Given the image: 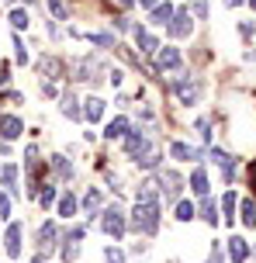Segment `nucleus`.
Segmentation results:
<instances>
[{"mask_svg":"<svg viewBox=\"0 0 256 263\" xmlns=\"http://www.w3.org/2000/svg\"><path fill=\"white\" fill-rule=\"evenodd\" d=\"M128 229L156 236L160 232V201H139L132 208V215H128Z\"/></svg>","mask_w":256,"mask_h":263,"instance_id":"nucleus-1","label":"nucleus"},{"mask_svg":"<svg viewBox=\"0 0 256 263\" xmlns=\"http://www.w3.org/2000/svg\"><path fill=\"white\" fill-rule=\"evenodd\" d=\"M152 153H160L156 149V142L149 139L142 128H128V139H125V156L135 159V163H142L146 156H152Z\"/></svg>","mask_w":256,"mask_h":263,"instance_id":"nucleus-2","label":"nucleus"},{"mask_svg":"<svg viewBox=\"0 0 256 263\" xmlns=\"http://www.w3.org/2000/svg\"><path fill=\"white\" fill-rule=\"evenodd\" d=\"M101 232H108L111 239H125L128 236V215L122 208H108L101 215Z\"/></svg>","mask_w":256,"mask_h":263,"instance_id":"nucleus-3","label":"nucleus"},{"mask_svg":"<svg viewBox=\"0 0 256 263\" xmlns=\"http://www.w3.org/2000/svg\"><path fill=\"white\" fill-rule=\"evenodd\" d=\"M97 77H101V59H97V55L80 59V63H76V69H73V80H83V83H94Z\"/></svg>","mask_w":256,"mask_h":263,"instance_id":"nucleus-4","label":"nucleus"},{"mask_svg":"<svg viewBox=\"0 0 256 263\" xmlns=\"http://www.w3.org/2000/svg\"><path fill=\"white\" fill-rule=\"evenodd\" d=\"M173 90H176V101L180 104H198L201 101V83L198 80H180Z\"/></svg>","mask_w":256,"mask_h":263,"instance_id":"nucleus-5","label":"nucleus"},{"mask_svg":"<svg viewBox=\"0 0 256 263\" xmlns=\"http://www.w3.org/2000/svg\"><path fill=\"white\" fill-rule=\"evenodd\" d=\"M190 31H194V21H190L187 7H184V11H176L173 17H170V35H173V39H190Z\"/></svg>","mask_w":256,"mask_h":263,"instance_id":"nucleus-6","label":"nucleus"},{"mask_svg":"<svg viewBox=\"0 0 256 263\" xmlns=\"http://www.w3.org/2000/svg\"><path fill=\"white\" fill-rule=\"evenodd\" d=\"M180 63H184L180 49H173V45H166V49H163V45H160V52H156V69H176Z\"/></svg>","mask_w":256,"mask_h":263,"instance_id":"nucleus-7","label":"nucleus"},{"mask_svg":"<svg viewBox=\"0 0 256 263\" xmlns=\"http://www.w3.org/2000/svg\"><path fill=\"white\" fill-rule=\"evenodd\" d=\"M132 31H135V42H139V49H142V52H149V55H156V52H160V42H156V35H152L149 28L135 25Z\"/></svg>","mask_w":256,"mask_h":263,"instance_id":"nucleus-8","label":"nucleus"},{"mask_svg":"<svg viewBox=\"0 0 256 263\" xmlns=\"http://www.w3.org/2000/svg\"><path fill=\"white\" fill-rule=\"evenodd\" d=\"M55 239H59V229H55V222H45L38 229V250L42 253H52L55 250Z\"/></svg>","mask_w":256,"mask_h":263,"instance_id":"nucleus-9","label":"nucleus"},{"mask_svg":"<svg viewBox=\"0 0 256 263\" xmlns=\"http://www.w3.org/2000/svg\"><path fill=\"white\" fill-rule=\"evenodd\" d=\"M59 101H63V104H59V111H63V115H66V118H83V107H80V97H76V93L73 90H66L63 93V97H59Z\"/></svg>","mask_w":256,"mask_h":263,"instance_id":"nucleus-10","label":"nucleus"},{"mask_svg":"<svg viewBox=\"0 0 256 263\" xmlns=\"http://www.w3.org/2000/svg\"><path fill=\"white\" fill-rule=\"evenodd\" d=\"M4 250L7 256H21V225H7V236H4Z\"/></svg>","mask_w":256,"mask_h":263,"instance_id":"nucleus-11","label":"nucleus"},{"mask_svg":"<svg viewBox=\"0 0 256 263\" xmlns=\"http://www.w3.org/2000/svg\"><path fill=\"white\" fill-rule=\"evenodd\" d=\"M229 260L232 263H246V260H249V242H246L243 236H232L229 239Z\"/></svg>","mask_w":256,"mask_h":263,"instance_id":"nucleus-12","label":"nucleus"},{"mask_svg":"<svg viewBox=\"0 0 256 263\" xmlns=\"http://www.w3.org/2000/svg\"><path fill=\"white\" fill-rule=\"evenodd\" d=\"M156 184H163V194H166V197H176V194H180V177H176L173 170L156 173Z\"/></svg>","mask_w":256,"mask_h":263,"instance_id":"nucleus-13","label":"nucleus"},{"mask_svg":"<svg viewBox=\"0 0 256 263\" xmlns=\"http://www.w3.org/2000/svg\"><path fill=\"white\" fill-rule=\"evenodd\" d=\"M21 132H25V125H21L17 115H4V118H0V135H4V139H17Z\"/></svg>","mask_w":256,"mask_h":263,"instance_id":"nucleus-14","label":"nucleus"},{"mask_svg":"<svg viewBox=\"0 0 256 263\" xmlns=\"http://www.w3.org/2000/svg\"><path fill=\"white\" fill-rule=\"evenodd\" d=\"M170 156H173V159H204V153H201V149H194V145L173 142V145H170Z\"/></svg>","mask_w":256,"mask_h":263,"instance_id":"nucleus-15","label":"nucleus"},{"mask_svg":"<svg viewBox=\"0 0 256 263\" xmlns=\"http://www.w3.org/2000/svg\"><path fill=\"white\" fill-rule=\"evenodd\" d=\"M0 184L7 187V194H17V166H14V163H7V166L0 170Z\"/></svg>","mask_w":256,"mask_h":263,"instance_id":"nucleus-16","label":"nucleus"},{"mask_svg":"<svg viewBox=\"0 0 256 263\" xmlns=\"http://www.w3.org/2000/svg\"><path fill=\"white\" fill-rule=\"evenodd\" d=\"M83 118L87 121H101V115H104V101L101 97H90V101H83Z\"/></svg>","mask_w":256,"mask_h":263,"instance_id":"nucleus-17","label":"nucleus"},{"mask_svg":"<svg viewBox=\"0 0 256 263\" xmlns=\"http://www.w3.org/2000/svg\"><path fill=\"white\" fill-rule=\"evenodd\" d=\"M190 187H194V194H201V197H208V191H211V187H208V173H204L201 166L190 173Z\"/></svg>","mask_w":256,"mask_h":263,"instance_id":"nucleus-18","label":"nucleus"},{"mask_svg":"<svg viewBox=\"0 0 256 263\" xmlns=\"http://www.w3.org/2000/svg\"><path fill=\"white\" fill-rule=\"evenodd\" d=\"M211 159H215L218 166H222V173H225V180H232V177H235V166H232V156H225L222 149H211Z\"/></svg>","mask_w":256,"mask_h":263,"instance_id":"nucleus-19","label":"nucleus"},{"mask_svg":"<svg viewBox=\"0 0 256 263\" xmlns=\"http://www.w3.org/2000/svg\"><path fill=\"white\" fill-rule=\"evenodd\" d=\"M173 7H170V4H156V7H152V25H170V17H173Z\"/></svg>","mask_w":256,"mask_h":263,"instance_id":"nucleus-20","label":"nucleus"},{"mask_svg":"<svg viewBox=\"0 0 256 263\" xmlns=\"http://www.w3.org/2000/svg\"><path fill=\"white\" fill-rule=\"evenodd\" d=\"M83 208H87V215H90V218L97 215V208H101V187H90V194L83 197Z\"/></svg>","mask_w":256,"mask_h":263,"instance_id":"nucleus-21","label":"nucleus"},{"mask_svg":"<svg viewBox=\"0 0 256 263\" xmlns=\"http://www.w3.org/2000/svg\"><path fill=\"white\" fill-rule=\"evenodd\" d=\"M52 170L59 173V180H73V166L66 163V156H52Z\"/></svg>","mask_w":256,"mask_h":263,"instance_id":"nucleus-22","label":"nucleus"},{"mask_svg":"<svg viewBox=\"0 0 256 263\" xmlns=\"http://www.w3.org/2000/svg\"><path fill=\"white\" fill-rule=\"evenodd\" d=\"M59 215H63V218H73V215H76V197L73 194L59 197Z\"/></svg>","mask_w":256,"mask_h":263,"instance_id":"nucleus-23","label":"nucleus"},{"mask_svg":"<svg viewBox=\"0 0 256 263\" xmlns=\"http://www.w3.org/2000/svg\"><path fill=\"white\" fill-rule=\"evenodd\" d=\"M201 218H204L208 225H218V208H215V201H208V197L201 201Z\"/></svg>","mask_w":256,"mask_h":263,"instance_id":"nucleus-24","label":"nucleus"},{"mask_svg":"<svg viewBox=\"0 0 256 263\" xmlns=\"http://www.w3.org/2000/svg\"><path fill=\"white\" fill-rule=\"evenodd\" d=\"M38 69H42V77H45V73H49V77H63V63H59V59H42Z\"/></svg>","mask_w":256,"mask_h":263,"instance_id":"nucleus-25","label":"nucleus"},{"mask_svg":"<svg viewBox=\"0 0 256 263\" xmlns=\"http://www.w3.org/2000/svg\"><path fill=\"white\" fill-rule=\"evenodd\" d=\"M173 215H176V222H190V218H194V204H190V201H176Z\"/></svg>","mask_w":256,"mask_h":263,"instance_id":"nucleus-26","label":"nucleus"},{"mask_svg":"<svg viewBox=\"0 0 256 263\" xmlns=\"http://www.w3.org/2000/svg\"><path fill=\"white\" fill-rule=\"evenodd\" d=\"M125 128H128V118H114V121L108 125V132H104V135H108V139H122Z\"/></svg>","mask_w":256,"mask_h":263,"instance_id":"nucleus-27","label":"nucleus"},{"mask_svg":"<svg viewBox=\"0 0 256 263\" xmlns=\"http://www.w3.org/2000/svg\"><path fill=\"white\" fill-rule=\"evenodd\" d=\"M243 222L256 225V201H253V197H246V201H243Z\"/></svg>","mask_w":256,"mask_h":263,"instance_id":"nucleus-28","label":"nucleus"},{"mask_svg":"<svg viewBox=\"0 0 256 263\" xmlns=\"http://www.w3.org/2000/svg\"><path fill=\"white\" fill-rule=\"evenodd\" d=\"M76 256H80V246H76V239H69V236H66V246H63V260L73 263Z\"/></svg>","mask_w":256,"mask_h":263,"instance_id":"nucleus-29","label":"nucleus"},{"mask_svg":"<svg viewBox=\"0 0 256 263\" xmlns=\"http://www.w3.org/2000/svg\"><path fill=\"white\" fill-rule=\"evenodd\" d=\"M11 25H14V31L28 28V25H31V21H28V11H21V7H17V11H11Z\"/></svg>","mask_w":256,"mask_h":263,"instance_id":"nucleus-30","label":"nucleus"},{"mask_svg":"<svg viewBox=\"0 0 256 263\" xmlns=\"http://www.w3.org/2000/svg\"><path fill=\"white\" fill-rule=\"evenodd\" d=\"M14 59H17V66H28V52H25V42L14 35Z\"/></svg>","mask_w":256,"mask_h":263,"instance_id":"nucleus-31","label":"nucleus"},{"mask_svg":"<svg viewBox=\"0 0 256 263\" xmlns=\"http://www.w3.org/2000/svg\"><path fill=\"white\" fill-rule=\"evenodd\" d=\"M38 204H42V208H52V204H55V187H45V191H38Z\"/></svg>","mask_w":256,"mask_h":263,"instance_id":"nucleus-32","label":"nucleus"},{"mask_svg":"<svg viewBox=\"0 0 256 263\" xmlns=\"http://www.w3.org/2000/svg\"><path fill=\"white\" fill-rule=\"evenodd\" d=\"M90 42H94V45H101V49H111V45H114V39H111L108 31H94V35H90Z\"/></svg>","mask_w":256,"mask_h":263,"instance_id":"nucleus-33","label":"nucleus"},{"mask_svg":"<svg viewBox=\"0 0 256 263\" xmlns=\"http://www.w3.org/2000/svg\"><path fill=\"white\" fill-rule=\"evenodd\" d=\"M222 208H225V215H222V218H225V222L232 225V218H235V215H232V211H235V194H225V201H222Z\"/></svg>","mask_w":256,"mask_h":263,"instance_id":"nucleus-34","label":"nucleus"},{"mask_svg":"<svg viewBox=\"0 0 256 263\" xmlns=\"http://www.w3.org/2000/svg\"><path fill=\"white\" fill-rule=\"evenodd\" d=\"M104 263H125V253L118 246H111V250H104Z\"/></svg>","mask_w":256,"mask_h":263,"instance_id":"nucleus-35","label":"nucleus"},{"mask_svg":"<svg viewBox=\"0 0 256 263\" xmlns=\"http://www.w3.org/2000/svg\"><path fill=\"white\" fill-rule=\"evenodd\" d=\"M49 7H52V14L59 17V21H66V7H63V0H49Z\"/></svg>","mask_w":256,"mask_h":263,"instance_id":"nucleus-36","label":"nucleus"},{"mask_svg":"<svg viewBox=\"0 0 256 263\" xmlns=\"http://www.w3.org/2000/svg\"><path fill=\"white\" fill-rule=\"evenodd\" d=\"M0 215H4V218L11 215V197H7V194H0Z\"/></svg>","mask_w":256,"mask_h":263,"instance_id":"nucleus-37","label":"nucleus"},{"mask_svg":"<svg viewBox=\"0 0 256 263\" xmlns=\"http://www.w3.org/2000/svg\"><path fill=\"white\" fill-rule=\"evenodd\" d=\"M42 93H49V97H55L59 90H55V83H42Z\"/></svg>","mask_w":256,"mask_h":263,"instance_id":"nucleus-38","label":"nucleus"},{"mask_svg":"<svg viewBox=\"0 0 256 263\" xmlns=\"http://www.w3.org/2000/svg\"><path fill=\"white\" fill-rule=\"evenodd\" d=\"M249 187H253V191H256V163H253V166H249Z\"/></svg>","mask_w":256,"mask_h":263,"instance_id":"nucleus-39","label":"nucleus"},{"mask_svg":"<svg viewBox=\"0 0 256 263\" xmlns=\"http://www.w3.org/2000/svg\"><path fill=\"white\" fill-rule=\"evenodd\" d=\"M142 4H146L149 11H152V7H156V4H163V0H142Z\"/></svg>","mask_w":256,"mask_h":263,"instance_id":"nucleus-40","label":"nucleus"},{"mask_svg":"<svg viewBox=\"0 0 256 263\" xmlns=\"http://www.w3.org/2000/svg\"><path fill=\"white\" fill-rule=\"evenodd\" d=\"M208 263H222V256H218V250L211 253V260H208Z\"/></svg>","mask_w":256,"mask_h":263,"instance_id":"nucleus-41","label":"nucleus"},{"mask_svg":"<svg viewBox=\"0 0 256 263\" xmlns=\"http://www.w3.org/2000/svg\"><path fill=\"white\" fill-rule=\"evenodd\" d=\"M235 4H243V0H225V7H235Z\"/></svg>","mask_w":256,"mask_h":263,"instance_id":"nucleus-42","label":"nucleus"},{"mask_svg":"<svg viewBox=\"0 0 256 263\" xmlns=\"http://www.w3.org/2000/svg\"><path fill=\"white\" fill-rule=\"evenodd\" d=\"M118 4H125V7H132V0H118Z\"/></svg>","mask_w":256,"mask_h":263,"instance_id":"nucleus-43","label":"nucleus"},{"mask_svg":"<svg viewBox=\"0 0 256 263\" xmlns=\"http://www.w3.org/2000/svg\"><path fill=\"white\" fill-rule=\"evenodd\" d=\"M31 263H45V260H42V256H35V260H31Z\"/></svg>","mask_w":256,"mask_h":263,"instance_id":"nucleus-44","label":"nucleus"},{"mask_svg":"<svg viewBox=\"0 0 256 263\" xmlns=\"http://www.w3.org/2000/svg\"><path fill=\"white\" fill-rule=\"evenodd\" d=\"M25 4H35V0H25Z\"/></svg>","mask_w":256,"mask_h":263,"instance_id":"nucleus-45","label":"nucleus"},{"mask_svg":"<svg viewBox=\"0 0 256 263\" xmlns=\"http://www.w3.org/2000/svg\"><path fill=\"white\" fill-rule=\"evenodd\" d=\"M249 4H253V7H256V0H249Z\"/></svg>","mask_w":256,"mask_h":263,"instance_id":"nucleus-46","label":"nucleus"}]
</instances>
